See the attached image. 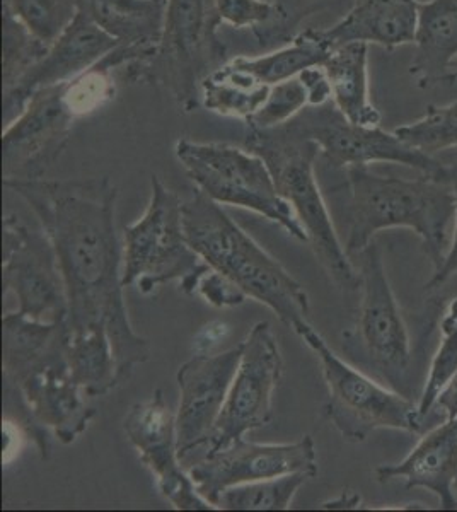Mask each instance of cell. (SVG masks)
Segmentation results:
<instances>
[{"mask_svg":"<svg viewBox=\"0 0 457 512\" xmlns=\"http://www.w3.org/2000/svg\"><path fill=\"white\" fill-rule=\"evenodd\" d=\"M417 26V0H364L335 26L319 33L333 50L348 43L394 48L413 43Z\"/></svg>","mask_w":457,"mask_h":512,"instance_id":"obj_20","label":"cell"},{"mask_svg":"<svg viewBox=\"0 0 457 512\" xmlns=\"http://www.w3.org/2000/svg\"><path fill=\"white\" fill-rule=\"evenodd\" d=\"M183 226L191 248L246 296L272 309L289 328L306 320L311 304L301 282L198 188L183 202Z\"/></svg>","mask_w":457,"mask_h":512,"instance_id":"obj_3","label":"cell"},{"mask_svg":"<svg viewBox=\"0 0 457 512\" xmlns=\"http://www.w3.org/2000/svg\"><path fill=\"white\" fill-rule=\"evenodd\" d=\"M451 69L454 70V74H456L457 77V60L454 62V64L451 65Z\"/></svg>","mask_w":457,"mask_h":512,"instance_id":"obj_41","label":"cell"},{"mask_svg":"<svg viewBox=\"0 0 457 512\" xmlns=\"http://www.w3.org/2000/svg\"><path fill=\"white\" fill-rule=\"evenodd\" d=\"M369 45L348 43L335 48L323 64L330 79L331 99L348 122L379 127L381 115L372 105L369 91Z\"/></svg>","mask_w":457,"mask_h":512,"instance_id":"obj_22","label":"cell"},{"mask_svg":"<svg viewBox=\"0 0 457 512\" xmlns=\"http://www.w3.org/2000/svg\"><path fill=\"white\" fill-rule=\"evenodd\" d=\"M454 489L457 490V477H456V480H454Z\"/></svg>","mask_w":457,"mask_h":512,"instance_id":"obj_42","label":"cell"},{"mask_svg":"<svg viewBox=\"0 0 457 512\" xmlns=\"http://www.w3.org/2000/svg\"><path fill=\"white\" fill-rule=\"evenodd\" d=\"M2 79L4 91L14 86L24 72L33 67L45 55L48 47L31 36L11 12L4 9V28H2Z\"/></svg>","mask_w":457,"mask_h":512,"instance_id":"obj_32","label":"cell"},{"mask_svg":"<svg viewBox=\"0 0 457 512\" xmlns=\"http://www.w3.org/2000/svg\"><path fill=\"white\" fill-rule=\"evenodd\" d=\"M246 149L267 163L278 193L292 205L306 229L309 245L324 272L343 291H357L360 272L353 267L336 234L314 175V164L321 152L318 144L296 134L287 125L268 130L249 127Z\"/></svg>","mask_w":457,"mask_h":512,"instance_id":"obj_5","label":"cell"},{"mask_svg":"<svg viewBox=\"0 0 457 512\" xmlns=\"http://www.w3.org/2000/svg\"><path fill=\"white\" fill-rule=\"evenodd\" d=\"M2 287L18 299L19 315L43 321L67 318V292L48 234L31 229L16 214L2 222Z\"/></svg>","mask_w":457,"mask_h":512,"instance_id":"obj_13","label":"cell"},{"mask_svg":"<svg viewBox=\"0 0 457 512\" xmlns=\"http://www.w3.org/2000/svg\"><path fill=\"white\" fill-rule=\"evenodd\" d=\"M434 408H442L446 412L447 420L456 419L457 417V373L454 378L449 381L446 388L440 391L439 398L435 402Z\"/></svg>","mask_w":457,"mask_h":512,"instance_id":"obj_39","label":"cell"},{"mask_svg":"<svg viewBox=\"0 0 457 512\" xmlns=\"http://www.w3.org/2000/svg\"><path fill=\"white\" fill-rule=\"evenodd\" d=\"M241 345L238 373L205 454L227 448L243 439L246 432L263 429L273 422V393L284 374V359L270 323L258 321Z\"/></svg>","mask_w":457,"mask_h":512,"instance_id":"obj_12","label":"cell"},{"mask_svg":"<svg viewBox=\"0 0 457 512\" xmlns=\"http://www.w3.org/2000/svg\"><path fill=\"white\" fill-rule=\"evenodd\" d=\"M285 125L296 134L316 142L326 161L335 168L374 163L403 164L435 180L446 181V164L406 144L394 132L348 122L335 103L307 106Z\"/></svg>","mask_w":457,"mask_h":512,"instance_id":"obj_11","label":"cell"},{"mask_svg":"<svg viewBox=\"0 0 457 512\" xmlns=\"http://www.w3.org/2000/svg\"><path fill=\"white\" fill-rule=\"evenodd\" d=\"M128 441L139 451L140 461L156 477L157 489L178 511H212L198 494L190 475L181 468L176 436V415L164 393L156 390L149 400L135 403L123 420Z\"/></svg>","mask_w":457,"mask_h":512,"instance_id":"obj_17","label":"cell"},{"mask_svg":"<svg viewBox=\"0 0 457 512\" xmlns=\"http://www.w3.org/2000/svg\"><path fill=\"white\" fill-rule=\"evenodd\" d=\"M69 328L65 323H21L2 338V367L35 424L50 427L64 444H72L96 410L79 396L70 376Z\"/></svg>","mask_w":457,"mask_h":512,"instance_id":"obj_4","label":"cell"},{"mask_svg":"<svg viewBox=\"0 0 457 512\" xmlns=\"http://www.w3.org/2000/svg\"><path fill=\"white\" fill-rule=\"evenodd\" d=\"M359 494H353V492H348V490H343L342 494L338 499H333V501L324 502L323 509H357L360 506Z\"/></svg>","mask_w":457,"mask_h":512,"instance_id":"obj_40","label":"cell"},{"mask_svg":"<svg viewBox=\"0 0 457 512\" xmlns=\"http://www.w3.org/2000/svg\"><path fill=\"white\" fill-rule=\"evenodd\" d=\"M243 345L226 352L193 355L178 369L180 405L176 414V436L181 463L202 458L238 373ZM195 460V461H197ZM193 461V463H195Z\"/></svg>","mask_w":457,"mask_h":512,"instance_id":"obj_16","label":"cell"},{"mask_svg":"<svg viewBox=\"0 0 457 512\" xmlns=\"http://www.w3.org/2000/svg\"><path fill=\"white\" fill-rule=\"evenodd\" d=\"M174 152L186 175L214 202L253 210L277 222L297 241L309 243L306 229L292 205L278 193L267 163L258 154L229 144L190 139L178 140Z\"/></svg>","mask_w":457,"mask_h":512,"instance_id":"obj_7","label":"cell"},{"mask_svg":"<svg viewBox=\"0 0 457 512\" xmlns=\"http://www.w3.org/2000/svg\"><path fill=\"white\" fill-rule=\"evenodd\" d=\"M296 472L318 475L316 446L309 434L289 444L248 443L243 437L188 466L198 494L214 507L229 487Z\"/></svg>","mask_w":457,"mask_h":512,"instance_id":"obj_15","label":"cell"},{"mask_svg":"<svg viewBox=\"0 0 457 512\" xmlns=\"http://www.w3.org/2000/svg\"><path fill=\"white\" fill-rule=\"evenodd\" d=\"M307 106L309 96L304 84L299 77H292L289 81L278 82L272 86L267 101L246 123L249 127L260 130L280 127L296 118Z\"/></svg>","mask_w":457,"mask_h":512,"instance_id":"obj_33","label":"cell"},{"mask_svg":"<svg viewBox=\"0 0 457 512\" xmlns=\"http://www.w3.org/2000/svg\"><path fill=\"white\" fill-rule=\"evenodd\" d=\"M333 48L323 40L319 30H306L275 52L260 57H236L232 64L268 86L289 81L311 67H321Z\"/></svg>","mask_w":457,"mask_h":512,"instance_id":"obj_24","label":"cell"},{"mask_svg":"<svg viewBox=\"0 0 457 512\" xmlns=\"http://www.w3.org/2000/svg\"><path fill=\"white\" fill-rule=\"evenodd\" d=\"M70 376L87 396H105L118 384V367L106 328H94L82 333H70Z\"/></svg>","mask_w":457,"mask_h":512,"instance_id":"obj_26","label":"cell"},{"mask_svg":"<svg viewBox=\"0 0 457 512\" xmlns=\"http://www.w3.org/2000/svg\"><path fill=\"white\" fill-rule=\"evenodd\" d=\"M350 188L348 255H360L379 231L410 227L422 238L435 270L451 250L449 229L456 221V195L451 183L430 176L403 180L377 175L367 166L347 168Z\"/></svg>","mask_w":457,"mask_h":512,"instance_id":"obj_2","label":"cell"},{"mask_svg":"<svg viewBox=\"0 0 457 512\" xmlns=\"http://www.w3.org/2000/svg\"><path fill=\"white\" fill-rule=\"evenodd\" d=\"M417 57L411 70L422 81H435L457 60V0L418 2L415 41Z\"/></svg>","mask_w":457,"mask_h":512,"instance_id":"obj_23","label":"cell"},{"mask_svg":"<svg viewBox=\"0 0 457 512\" xmlns=\"http://www.w3.org/2000/svg\"><path fill=\"white\" fill-rule=\"evenodd\" d=\"M447 183H451L454 195H456V207H457V163H452L451 166H447ZM457 277V209H456V229H454V238H452L451 250L447 253L446 260L442 263V267L439 270H435L432 279L427 284V289H437V287L444 286L446 282Z\"/></svg>","mask_w":457,"mask_h":512,"instance_id":"obj_36","label":"cell"},{"mask_svg":"<svg viewBox=\"0 0 457 512\" xmlns=\"http://www.w3.org/2000/svg\"><path fill=\"white\" fill-rule=\"evenodd\" d=\"M168 0H77L79 11L123 48L154 60Z\"/></svg>","mask_w":457,"mask_h":512,"instance_id":"obj_21","label":"cell"},{"mask_svg":"<svg viewBox=\"0 0 457 512\" xmlns=\"http://www.w3.org/2000/svg\"><path fill=\"white\" fill-rule=\"evenodd\" d=\"M292 330L318 355L328 386L324 410L347 441L364 443L369 434L379 429L422 434L423 419L418 414V405L343 361L306 320L296 323Z\"/></svg>","mask_w":457,"mask_h":512,"instance_id":"obj_8","label":"cell"},{"mask_svg":"<svg viewBox=\"0 0 457 512\" xmlns=\"http://www.w3.org/2000/svg\"><path fill=\"white\" fill-rule=\"evenodd\" d=\"M198 292L214 308H234L241 306L248 299L243 289H239L226 275L215 272L214 268L200 280Z\"/></svg>","mask_w":457,"mask_h":512,"instance_id":"obj_35","label":"cell"},{"mask_svg":"<svg viewBox=\"0 0 457 512\" xmlns=\"http://www.w3.org/2000/svg\"><path fill=\"white\" fill-rule=\"evenodd\" d=\"M313 473L296 472L258 482L241 483L220 494L217 509L224 511H287Z\"/></svg>","mask_w":457,"mask_h":512,"instance_id":"obj_27","label":"cell"},{"mask_svg":"<svg viewBox=\"0 0 457 512\" xmlns=\"http://www.w3.org/2000/svg\"><path fill=\"white\" fill-rule=\"evenodd\" d=\"M222 23L234 28H261L278 16L273 0H215Z\"/></svg>","mask_w":457,"mask_h":512,"instance_id":"obj_34","label":"cell"},{"mask_svg":"<svg viewBox=\"0 0 457 512\" xmlns=\"http://www.w3.org/2000/svg\"><path fill=\"white\" fill-rule=\"evenodd\" d=\"M115 69L118 67L110 53L101 64L62 84L65 103L74 113V117L82 118L96 113L115 98L116 84L111 77V72Z\"/></svg>","mask_w":457,"mask_h":512,"instance_id":"obj_29","label":"cell"},{"mask_svg":"<svg viewBox=\"0 0 457 512\" xmlns=\"http://www.w3.org/2000/svg\"><path fill=\"white\" fill-rule=\"evenodd\" d=\"M120 47L98 24L77 12L76 19L60 35L45 55L24 72L14 86L4 91V123L19 117L29 99L40 89L65 84L101 64Z\"/></svg>","mask_w":457,"mask_h":512,"instance_id":"obj_18","label":"cell"},{"mask_svg":"<svg viewBox=\"0 0 457 512\" xmlns=\"http://www.w3.org/2000/svg\"><path fill=\"white\" fill-rule=\"evenodd\" d=\"M297 77L301 79L304 88H306L307 96H309V106L326 105L330 101V79L326 76L323 65L306 69Z\"/></svg>","mask_w":457,"mask_h":512,"instance_id":"obj_37","label":"cell"},{"mask_svg":"<svg viewBox=\"0 0 457 512\" xmlns=\"http://www.w3.org/2000/svg\"><path fill=\"white\" fill-rule=\"evenodd\" d=\"M151 190L144 216L123 229V286H137L140 294L151 296L178 280L181 291L191 296L212 267L186 239L180 195L156 175Z\"/></svg>","mask_w":457,"mask_h":512,"instance_id":"obj_6","label":"cell"},{"mask_svg":"<svg viewBox=\"0 0 457 512\" xmlns=\"http://www.w3.org/2000/svg\"><path fill=\"white\" fill-rule=\"evenodd\" d=\"M23 198L57 253L67 292L70 333L106 328L118 367V384L149 361V340L135 333L123 297V246L116 234L118 190L108 178L4 180Z\"/></svg>","mask_w":457,"mask_h":512,"instance_id":"obj_1","label":"cell"},{"mask_svg":"<svg viewBox=\"0 0 457 512\" xmlns=\"http://www.w3.org/2000/svg\"><path fill=\"white\" fill-rule=\"evenodd\" d=\"M273 2L277 6V19L278 23L282 24V30H292L307 12L313 11L319 0H273Z\"/></svg>","mask_w":457,"mask_h":512,"instance_id":"obj_38","label":"cell"},{"mask_svg":"<svg viewBox=\"0 0 457 512\" xmlns=\"http://www.w3.org/2000/svg\"><path fill=\"white\" fill-rule=\"evenodd\" d=\"M4 9L29 35L50 47L76 19L79 4L77 0H4Z\"/></svg>","mask_w":457,"mask_h":512,"instance_id":"obj_28","label":"cell"},{"mask_svg":"<svg viewBox=\"0 0 457 512\" xmlns=\"http://www.w3.org/2000/svg\"><path fill=\"white\" fill-rule=\"evenodd\" d=\"M379 482L405 478L406 489L430 490L439 497L440 507L456 511L454 480L457 477V417L435 427L423 436L405 460L396 465H381L376 470Z\"/></svg>","mask_w":457,"mask_h":512,"instance_id":"obj_19","label":"cell"},{"mask_svg":"<svg viewBox=\"0 0 457 512\" xmlns=\"http://www.w3.org/2000/svg\"><path fill=\"white\" fill-rule=\"evenodd\" d=\"M76 120L65 103L62 84L33 94L2 132L4 180H43L64 154Z\"/></svg>","mask_w":457,"mask_h":512,"instance_id":"obj_14","label":"cell"},{"mask_svg":"<svg viewBox=\"0 0 457 512\" xmlns=\"http://www.w3.org/2000/svg\"><path fill=\"white\" fill-rule=\"evenodd\" d=\"M270 88L272 86L227 62L203 79L200 103L220 117L248 122L267 101Z\"/></svg>","mask_w":457,"mask_h":512,"instance_id":"obj_25","label":"cell"},{"mask_svg":"<svg viewBox=\"0 0 457 512\" xmlns=\"http://www.w3.org/2000/svg\"><path fill=\"white\" fill-rule=\"evenodd\" d=\"M401 140L425 154L457 149V101L430 108L425 117L394 130Z\"/></svg>","mask_w":457,"mask_h":512,"instance_id":"obj_30","label":"cell"},{"mask_svg":"<svg viewBox=\"0 0 457 512\" xmlns=\"http://www.w3.org/2000/svg\"><path fill=\"white\" fill-rule=\"evenodd\" d=\"M440 330H442V345L435 354L430 366L429 378L417 403L418 414L422 419L434 410L440 391L446 388L457 373V299L452 301L449 311L440 321Z\"/></svg>","mask_w":457,"mask_h":512,"instance_id":"obj_31","label":"cell"},{"mask_svg":"<svg viewBox=\"0 0 457 512\" xmlns=\"http://www.w3.org/2000/svg\"><path fill=\"white\" fill-rule=\"evenodd\" d=\"M222 23L215 0H168L156 57L144 79L161 77L185 111L200 105V89L217 57Z\"/></svg>","mask_w":457,"mask_h":512,"instance_id":"obj_10","label":"cell"},{"mask_svg":"<svg viewBox=\"0 0 457 512\" xmlns=\"http://www.w3.org/2000/svg\"><path fill=\"white\" fill-rule=\"evenodd\" d=\"M360 289L359 321L355 330L347 333V352L362 354L360 361L400 393L411 362L410 333L376 241L360 253Z\"/></svg>","mask_w":457,"mask_h":512,"instance_id":"obj_9","label":"cell"}]
</instances>
